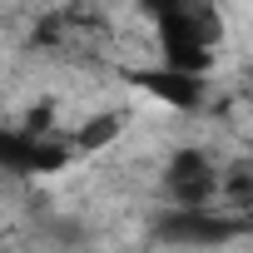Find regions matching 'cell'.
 <instances>
[{"instance_id": "3957f363", "label": "cell", "mask_w": 253, "mask_h": 253, "mask_svg": "<svg viewBox=\"0 0 253 253\" xmlns=\"http://www.w3.org/2000/svg\"><path fill=\"white\" fill-rule=\"evenodd\" d=\"M124 129H129V119H124L119 109H99L89 119H80V129H75V154H99V149H114L124 139Z\"/></svg>"}, {"instance_id": "7a4b0ae2", "label": "cell", "mask_w": 253, "mask_h": 253, "mask_svg": "<svg viewBox=\"0 0 253 253\" xmlns=\"http://www.w3.org/2000/svg\"><path fill=\"white\" fill-rule=\"evenodd\" d=\"M129 84H139L149 99H159V104H169V109H179V114H194V109L204 104V89H209L204 75H184V70H169V65L134 70Z\"/></svg>"}, {"instance_id": "6da1fadb", "label": "cell", "mask_w": 253, "mask_h": 253, "mask_svg": "<svg viewBox=\"0 0 253 253\" xmlns=\"http://www.w3.org/2000/svg\"><path fill=\"white\" fill-rule=\"evenodd\" d=\"M238 233H243V218L213 213V204H189V209L174 204L169 213H159V228H154V238L174 248H218V243H233Z\"/></svg>"}]
</instances>
